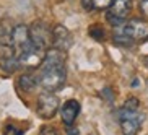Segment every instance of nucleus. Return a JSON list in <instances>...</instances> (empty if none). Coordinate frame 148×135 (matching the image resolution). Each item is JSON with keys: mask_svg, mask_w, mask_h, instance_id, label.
Segmentation results:
<instances>
[{"mask_svg": "<svg viewBox=\"0 0 148 135\" xmlns=\"http://www.w3.org/2000/svg\"><path fill=\"white\" fill-rule=\"evenodd\" d=\"M25 132L21 130V129H18V127L12 125V124H8V125H5L3 129V135H23Z\"/></svg>", "mask_w": 148, "mask_h": 135, "instance_id": "4468645a", "label": "nucleus"}, {"mask_svg": "<svg viewBox=\"0 0 148 135\" xmlns=\"http://www.w3.org/2000/svg\"><path fill=\"white\" fill-rule=\"evenodd\" d=\"M80 114V103L77 99H69L65 101L60 108V117H62V122L65 124L67 127H72L77 121Z\"/></svg>", "mask_w": 148, "mask_h": 135, "instance_id": "1a4fd4ad", "label": "nucleus"}, {"mask_svg": "<svg viewBox=\"0 0 148 135\" xmlns=\"http://www.w3.org/2000/svg\"><path fill=\"white\" fill-rule=\"evenodd\" d=\"M132 10V0H112L111 7L108 8L106 20L111 26L119 28L127 21V16Z\"/></svg>", "mask_w": 148, "mask_h": 135, "instance_id": "20e7f679", "label": "nucleus"}, {"mask_svg": "<svg viewBox=\"0 0 148 135\" xmlns=\"http://www.w3.org/2000/svg\"><path fill=\"white\" fill-rule=\"evenodd\" d=\"M67 69H65V52L52 47L47 49L41 64V72L38 75L39 86L46 91H57L65 85Z\"/></svg>", "mask_w": 148, "mask_h": 135, "instance_id": "f257e3e1", "label": "nucleus"}, {"mask_svg": "<svg viewBox=\"0 0 148 135\" xmlns=\"http://www.w3.org/2000/svg\"><path fill=\"white\" fill-rule=\"evenodd\" d=\"M72 44H73V39H72L70 31L64 25H56L52 28V47L67 52L72 47Z\"/></svg>", "mask_w": 148, "mask_h": 135, "instance_id": "6e6552de", "label": "nucleus"}, {"mask_svg": "<svg viewBox=\"0 0 148 135\" xmlns=\"http://www.w3.org/2000/svg\"><path fill=\"white\" fill-rule=\"evenodd\" d=\"M138 108H140V101L135 96L127 98L125 103L122 104V109H125V111H138Z\"/></svg>", "mask_w": 148, "mask_h": 135, "instance_id": "ddd939ff", "label": "nucleus"}, {"mask_svg": "<svg viewBox=\"0 0 148 135\" xmlns=\"http://www.w3.org/2000/svg\"><path fill=\"white\" fill-rule=\"evenodd\" d=\"M39 85V82H38V77L33 73H23L21 77H20V80H18V86L21 88L23 91H33L36 86Z\"/></svg>", "mask_w": 148, "mask_h": 135, "instance_id": "9d476101", "label": "nucleus"}, {"mask_svg": "<svg viewBox=\"0 0 148 135\" xmlns=\"http://www.w3.org/2000/svg\"><path fill=\"white\" fill-rule=\"evenodd\" d=\"M67 134H69V135H78V130H77V129H69Z\"/></svg>", "mask_w": 148, "mask_h": 135, "instance_id": "a211bd4d", "label": "nucleus"}, {"mask_svg": "<svg viewBox=\"0 0 148 135\" xmlns=\"http://www.w3.org/2000/svg\"><path fill=\"white\" fill-rule=\"evenodd\" d=\"M59 104L60 101L54 93L46 91L42 95H39L38 103H36V112L41 119H52L56 116V112L59 111Z\"/></svg>", "mask_w": 148, "mask_h": 135, "instance_id": "423d86ee", "label": "nucleus"}, {"mask_svg": "<svg viewBox=\"0 0 148 135\" xmlns=\"http://www.w3.org/2000/svg\"><path fill=\"white\" fill-rule=\"evenodd\" d=\"M117 33L129 38L132 42H142V41L148 39V23L140 18H132L122 26H119Z\"/></svg>", "mask_w": 148, "mask_h": 135, "instance_id": "f03ea898", "label": "nucleus"}, {"mask_svg": "<svg viewBox=\"0 0 148 135\" xmlns=\"http://www.w3.org/2000/svg\"><path fill=\"white\" fill-rule=\"evenodd\" d=\"M31 44L42 52H47L49 46L52 44V29H49L44 21H34L29 26Z\"/></svg>", "mask_w": 148, "mask_h": 135, "instance_id": "7ed1b4c3", "label": "nucleus"}, {"mask_svg": "<svg viewBox=\"0 0 148 135\" xmlns=\"http://www.w3.org/2000/svg\"><path fill=\"white\" fill-rule=\"evenodd\" d=\"M112 3V0H82L83 8L88 12H101V10H108Z\"/></svg>", "mask_w": 148, "mask_h": 135, "instance_id": "9b49d317", "label": "nucleus"}, {"mask_svg": "<svg viewBox=\"0 0 148 135\" xmlns=\"http://www.w3.org/2000/svg\"><path fill=\"white\" fill-rule=\"evenodd\" d=\"M10 42H12L15 56L20 57L31 46L29 28L26 25H16L13 29L10 31Z\"/></svg>", "mask_w": 148, "mask_h": 135, "instance_id": "0eeeda50", "label": "nucleus"}, {"mask_svg": "<svg viewBox=\"0 0 148 135\" xmlns=\"http://www.w3.org/2000/svg\"><path fill=\"white\" fill-rule=\"evenodd\" d=\"M2 38H3V29H2V26H0V41H2Z\"/></svg>", "mask_w": 148, "mask_h": 135, "instance_id": "aec40b11", "label": "nucleus"}, {"mask_svg": "<svg viewBox=\"0 0 148 135\" xmlns=\"http://www.w3.org/2000/svg\"><path fill=\"white\" fill-rule=\"evenodd\" d=\"M88 34L91 36L93 39H96V41H103L104 39V29H103L99 25H93V26L88 29Z\"/></svg>", "mask_w": 148, "mask_h": 135, "instance_id": "f8f14e48", "label": "nucleus"}, {"mask_svg": "<svg viewBox=\"0 0 148 135\" xmlns=\"http://www.w3.org/2000/svg\"><path fill=\"white\" fill-rule=\"evenodd\" d=\"M101 96L108 101L109 104H112V103H114V93H112V90H111V88H104V90L101 91Z\"/></svg>", "mask_w": 148, "mask_h": 135, "instance_id": "2eb2a0df", "label": "nucleus"}, {"mask_svg": "<svg viewBox=\"0 0 148 135\" xmlns=\"http://www.w3.org/2000/svg\"><path fill=\"white\" fill-rule=\"evenodd\" d=\"M39 135H59V134H57V130L54 127H42Z\"/></svg>", "mask_w": 148, "mask_h": 135, "instance_id": "f3484780", "label": "nucleus"}, {"mask_svg": "<svg viewBox=\"0 0 148 135\" xmlns=\"http://www.w3.org/2000/svg\"><path fill=\"white\" fill-rule=\"evenodd\" d=\"M138 8H140V13L143 15V16H148V0H140Z\"/></svg>", "mask_w": 148, "mask_h": 135, "instance_id": "dca6fc26", "label": "nucleus"}, {"mask_svg": "<svg viewBox=\"0 0 148 135\" xmlns=\"http://www.w3.org/2000/svg\"><path fill=\"white\" fill-rule=\"evenodd\" d=\"M143 64L147 65V69H148V57H143Z\"/></svg>", "mask_w": 148, "mask_h": 135, "instance_id": "6ab92c4d", "label": "nucleus"}, {"mask_svg": "<svg viewBox=\"0 0 148 135\" xmlns=\"http://www.w3.org/2000/svg\"><path fill=\"white\" fill-rule=\"evenodd\" d=\"M117 119L119 124H121L122 135H137L145 117L138 111H125V109L121 108L117 111Z\"/></svg>", "mask_w": 148, "mask_h": 135, "instance_id": "39448f33", "label": "nucleus"}]
</instances>
